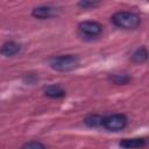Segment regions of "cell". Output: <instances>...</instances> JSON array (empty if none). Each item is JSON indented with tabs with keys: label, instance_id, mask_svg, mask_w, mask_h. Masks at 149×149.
<instances>
[{
	"label": "cell",
	"instance_id": "6da1fadb",
	"mask_svg": "<svg viewBox=\"0 0 149 149\" xmlns=\"http://www.w3.org/2000/svg\"><path fill=\"white\" fill-rule=\"evenodd\" d=\"M112 22L114 26L127 29V30H133L140 27L141 24V17L134 13V12H128V10H119L113 16L111 17Z\"/></svg>",
	"mask_w": 149,
	"mask_h": 149
},
{
	"label": "cell",
	"instance_id": "7a4b0ae2",
	"mask_svg": "<svg viewBox=\"0 0 149 149\" xmlns=\"http://www.w3.org/2000/svg\"><path fill=\"white\" fill-rule=\"evenodd\" d=\"M80 59L74 55H61L49 59V65L51 69L59 72H69L79 66Z\"/></svg>",
	"mask_w": 149,
	"mask_h": 149
},
{
	"label": "cell",
	"instance_id": "3957f363",
	"mask_svg": "<svg viewBox=\"0 0 149 149\" xmlns=\"http://www.w3.org/2000/svg\"><path fill=\"white\" fill-rule=\"evenodd\" d=\"M127 123H128L127 116L125 114L118 113V114H112V115L104 118L101 126L106 128L107 130L118 132V130H122L127 126Z\"/></svg>",
	"mask_w": 149,
	"mask_h": 149
},
{
	"label": "cell",
	"instance_id": "277c9868",
	"mask_svg": "<svg viewBox=\"0 0 149 149\" xmlns=\"http://www.w3.org/2000/svg\"><path fill=\"white\" fill-rule=\"evenodd\" d=\"M78 30L83 36H87V37H97L101 34L102 31V26L98 22V21H93V20H86V21H81L78 24Z\"/></svg>",
	"mask_w": 149,
	"mask_h": 149
},
{
	"label": "cell",
	"instance_id": "5b68a950",
	"mask_svg": "<svg viewBox=\"0 0 149 149\" xmlns=\"http://www.w3.org/2000/svg\"><path fill=\"white\" fill-rule=\"evenodd\" d=\"M56 14H57V9L51 6H40V7L34 8L31 12V15L38 20L50 19V17L55 16Z\"/></svg>",
	"mask_w": 149,
	"mask_h": 149
},
{
	"label": "cell",
	"instance_id": "8992f818",
	"mask_svg": "<svg viewBox=\"0 0 149 149\" xmlns=\"http://www.w3.org/2000/svg\"><path fill=\"white\" fill-rule=\"evenodd\" d=\"M21 51V45L14 41L5 42L0 48V55L5 57H13Z\"/></svg>",
	"mask_w": 149,
	"mask_h": 149
},
{
	"label": "cell",
	"instance_id": "52a82bcc",
	"mask_svg": "<svg viewBox=\"0 0 149 149\" xmlns=\"http://www.w3.org/2000/svg\"><path fill=\"white\" fill-rule=\"evenodd\" d=\"M119 146L123 149H140L146 146V140L142 137L123 139L119 142Z\"/></svg>",
	"mask_w": 149,
	"mask_h": 149
},
{
	"label": "cell",
	"instance_id": "ba28073f",
	"mask_svg": "<svg viewBox=\"0 0 149 149\" xmlns=\"http://www.w3.org/2000/svg\"><path fill=\"white\" fill-rule=\"evenodd\" d=\"M43 92H44V94L47 97L52 98V99H59V98L65 97V94H66L65 90L61 85H49V86H45L43 88Z\"/></svg>",
	"mask_w": 149,
	"mask_h": 149
},
{
	"label": "cell",
	"instance_id": "9c48e42d",
	"mask_svg": "<svg viewBox=\"0 0 149 149\" xmlns=\"http://www.w3.org/2000/svg\"><path fill=\"white\" fill-rule=\"evenodd\" d=\"M132 62H134L135 64H143L147 62L148 59V50L146 47H140L137 48L133 55H132Z\"/></svg>",
	"mask_w": 149,
	"mask_h": 149
},
{
	"label": "cell",
	"instance_id": "30bf717a",
	"mask_svg": "<svg viewBox=\"0 0 149 149\" xmlns=\"http://www.w3.org/2000/svg\"><path fill=\"white\" fill-rule=\"evenodd\" d=\"M102 120H104V116H101L100 114H90L87 115L85 119H84V123L87 126V127H91V128H95V127H99L102 125Z\"/></svg>",
	"mask_w": 149,
	"mask_h": 149
},
{
	"label": "cell",
	"instance_id": "8fae6325",
	"mask_svg": "<svg viewBox=\"0 0 149 149\" xmlns=\"http://www.w3.org/2000/svg\"><path fill=\"white\" fill-rule=\"evenodd\" d=\"M108 80L115 85H126L132 80V78L127 74H111L108 76Z\"/></svg>",
	"mask_w": 149,
	"mask_h": 149
},
{
	"label": "cell",
	"instance_id": "7c38bea8",
	"mask_svg": "<svg viewBox=\"0 0 149 149\" xmlns=\"http://www.w3.org/2000/svg\"><path fill=\"white\" fill-rule=\"evenodd\" d=\"M21 149H47V148L40 141H29V142H26Z\"/></svg>",
	"mask_w": 149,
	"mask_h": 149
},
{
	"label": "cell",
	"instance_id": "4fadbf2b",
	"mask_svg": "<svg viewBox=\"0 0 149 149\" xmlns=\"http://www.w3.org/2000/svg\"><path fill=\"white\" fill-rule=\"evenodd\" d=\"M100 2L98 1H88V0H83V1H79L78 2V6L80 8H84V9H88V8H94L97 6H99Z\"/></svg>",
	"mask_w": 149,
	"mask_h": 149
}]
</instances>
